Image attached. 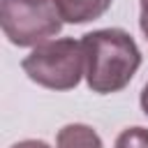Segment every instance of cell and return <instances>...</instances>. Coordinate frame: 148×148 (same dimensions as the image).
Listing matches in <instances>:
<instances>
[{"instance_id":"9c48e42d","label":"cell","mask_w":148,"mask_h":148,"mask_svg":"<svg viewBox=\"0 0 148 148\" xmlns=\"http://www.w3.org/2000/svg\"><path fill=\"white\" fill-rule=\"evenodd\" d=\"M139 102H141V111L148 116V81H146V86H143V90H141V97H139Z\"/></svg>"},{"instance_id":"ba28073f","label":"cell","mask_w":148,"mask_h":148,"mask_svg":"<svg viewBox=\"0 0 148 148\" xmlns=\"http://www.w3.org/2000/svg\"><path fill=\"white\" fill-rule=\"evenodd\" d=\"M9 148H51V146L46 141H42V139H23V141H18V143H14Z\"/></svg>"},{"instance_id":"7a4b0ae2","label":"cell","mask_w":148,"mask_h":148,"mask_svg":"<svg viewBox=\"0 0 148 148\" xmlns=\"http://www.w3.org/2000/svg\"><path fill=\"white\" fill-rule=\"evenodd\" d=\"M21 67L28 79L42 88L58 92L72 90L79 86L81 76H86L83 42H76L72 37L44 42L21 60Z\"/></svg>"},{"instance_id":"277c9868","label":"cell","mask_w":148,"mask_h":148,"mask_svg":"<svg viewBox=\"0 0 148 148\" xmlns=\"http://www.w3.org/2000/svg\"><path fill=\"white\" fill-rule=\"evenodd\" d=\"M111 2L113 0H56V7L65 23L81 25V23L97 21L99 16H104Z\"/></svg>"},{"instance_id":"5b68a950","label":"cell","mask_w":148,"mask_h":148,"mask_svg":"<svg viewBox=\"0 0 148 148\" xmlns=\"http://www.w3.org/2000/svg\"><path fill=\"white\" fill-rule=\"evenodd\" d=\"M56 148H104L99 134L83 123H69L58 130Z\"/></svg>"},{"instance_id":"8992f818","label":"cell","mask_w":148,"mask_h":148,"mask_svg":"<svg viewBox=\"0 0 148 148\" xmlns=\"http://www.w3.org/2000/svg\"><path fill=\"white\" fill-rule=\"evenodd\" d=\"M113 148H148V130L146 127H127L118 134Z\"/></svg>"},{"instance_id":"6da1fadb","label":"cell","mask_w":148,"mask_h":148,"mask_svg":"<svg viewBox=\"0 0 148 148\" xmlns=\"http://www.w3.org/2000/svg\"><path fill=\"white\" fill-rule=\"evenodd\" d=\"M86 83L97 95L120 92L141 67V51L123 28H102L83 35Z\"/></svg>"},{"instance_id":"3957f363","label":"cell","mask_w":148,"mask_h":148,"mask_svg":"<svg viewBox=\"0 0 148 148\" xmlns=\"http://www.w3.org/2000/svg\"><path fill=\"white\" fill-rule=\"evenodd\" d=\"M56 0H0V25L14 46H39L62 30Z\"/></svg>"},{"instance_id":"52a82bcc","label":"cell","mask_w":148,"mask_h":148,"mask_svg":"<svg viewBox=\"0 0 148 148\" xmlns=\"http://www.w3.org/2000/svg\"><path fill=\"white\" fill-rule=\"evenodd\" d=\"M141 2V14H139V28L148 42V0H139Z\"/></svg>"}]
</instances>
